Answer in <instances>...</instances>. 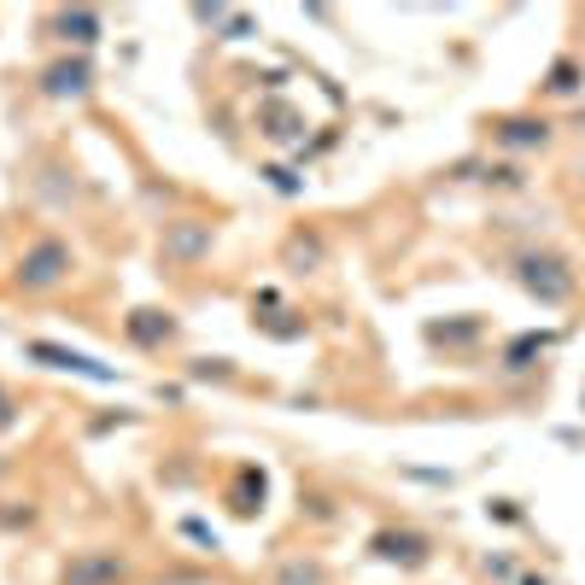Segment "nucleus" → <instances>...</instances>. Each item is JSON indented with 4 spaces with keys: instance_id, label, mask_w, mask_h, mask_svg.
I'll return each instance as SVG.
<instances>
[{
    "instance_id": "nucleus-1",
    "label": "nucleus",
    "mask_w": 585,
    "mask_h": 585,
    "mask_svg": "<svg viewBox=\"0 0 585 585\" xmlns=\"http://www.w3.org/2000/svg\"><path fill=\"white\" fill-rule=\"evenodd\" d=\"M71 246H65V240H36L30 246V252L24 258H18V292H48V287H59L65 276H71Z\"/></svg>"
},
{
    "instance_id": "nucleus-2",
    "label": "nucleus",
    "mask_w": 585,
    "mask_h": 585,
    "mask_svg": "<svg viewBox=\"0 0 585 585\" xmlns=\"http://www.w3.org/2000/svg\"><path fill=\"white\" fill-rule=\"evenodd\" d=\"M522 281H527V292H538L545 305H562V299L574 292L568 264H562V258H551V252H533V258H522Z\"/></svg>"
},
{
    "instance_id": "nucleus-3",
    "label": "nucleus",
    "mask_w": 585,
    "mask_h": 585,
    "mask_svg": "<svg viewBox=\"0 0 585 585\" xmlns=\"http://www.w3.org/2000/svg\"><path fill=\"white\" fill-rule=\"evenodd\" d=\"M111 579H123V556H111V551L88 556V562H77V568L65 574V585H111Z\"/></svg>"
},
{
    "instance_id": "nucleus-4",
    "label": "nucleus",
    "mask_w": 585,
    "mask_h": 585,
    "mask_svg": "<svg viewBox=\"0 0 585 585\" xmlns=\"http://www.w3.org/2000/svg\"><path fill=\"white\" fill-rule=\"evenodd\" d=\"M30 357H48L53 369H77V375H95V380H111V369H100L95 357H82V351H65V346H48V340H36Z\"/></svg>"
},
{
    "instance_id": "nucleus-5",
    "label": "nucleus",
    "mask_w": 585,
    "mask_h": 585,
    "mask_svg": "<svg viewBox=\"0 0 585 585\" xmlns=\"http://www.w3.org/2000/svg\"><path fill=\"white\" fill-rule=\"evenodd\" d=\"M498 141H504V147H545V141H551V123H527V118H522V123H504Z\"/></svg>"
},
{
    "instance_id": "nucleus-6",
    "label": "nucleus",
    "mask_w": 585,
    "mask_h": 585,
    "mask_svg": "<svg viewBox=\"0 0 585 585\" xmlns=\"http://www.w3.org/2000/svg\"><path fill=\"white\" fill-rule=\"evenodd\" d=\"M48 88H53V95H82V88H88V65H53Z\"/></svg>"
},
{
    "instance_id": "nucleus-7",
    "label": "nucleus",
    "mask_w": 585,
    "mask_h": 585,
    "mask_svg": "<svg viewBox=\"0 0 585 585\" xmlns=\"http://www.w3.org/2000/svg\"><path fill=\"white\" fill-rule=\"evenodd\" d=\"M59 30H65V41H95V30H100V18L95 12H59Z\"/></svg>"
},
{
    "instance_id": "nucleus-8",
    "label": "nucleus",
    "mask_w": 585,
    "mask_h": 585,
    "mask_svg": "<svg viewBox=\"0 0 585 585\" xmlns=\"http://www.w3.org/2000/svg\"><path fill=\"white\" fill-rule=\"evenodd\" d=\"M574 77H579V65H574V59H562L556 71H551V95H574V88H579Z\"/></svg>"
},
{
    "instance_id": "nucleus-9",
    "label": "nucleus",
    "mask_w": 585,
    "mask_h": 585,
    "mask_svg": "<svg viewBox=\"0 0 585 585\" xmlns=\"http://www.w3.org/2000/svg\"><path fill=\"white\" fill-rule=\"evenodd\" d=\"M281 585H317V568H287Z\"/></svg>"
}]
</instances>
